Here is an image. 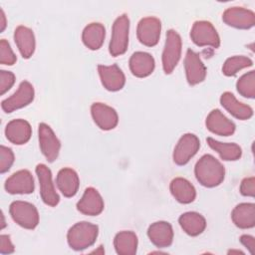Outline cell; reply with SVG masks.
Segmentation results:
<instances>
[{
  "label": "cell",
  "mask_w": 255,
  "mask_h": 255,
  "mask_svg": "<svg viewBox=\"0 0 255 255\" xmlns=\"http://www.w3.org/2000/svg\"><path fill=\"white\" fill-rule=\"evenodd\" d=\"M194 173L201 185L205 187H215L224 180L225 168L213 155L204 154L196 162Z\"/></svg>",
  "instance_id": "obj_1"
},
{
  "label": "cell",
  "mask_w": 255,
  "mask_h": 255,
  "mask_svg": "<svg viewBox=\"0 0 255 255\" xmlns=\"http://www.w3.org/2000/svg\"><path fill=\"white\" fill-rule=\"evenodd\" d=\"M98 234L99 227L96 224L87 221L78 222L67 233L68 244L74 250H84L96 242Z\"/></svg>",
  "instance_id": "obj_2"
},
{
  "label": "cell",
  "mask_w": 255,
  "mask_h": 255,
  "mask_svg": "<svg viewBox=\"0 0 255 255\" xmlns=\"http://www.w3.org/2000/svg\"><path fill=\"white\" fill-rule=\"evenodd\" d=\"M128 31L129 19L128 15L123 14L119 16L113 24L112 37L109 46V51L112 56L117 57L126 53L128 45Z\"/></svg>",
  "instance_id": "obj_3"
},
{
  "label": "cell",
  "mask_w": 255,
  "mask_h": 255,
  "mask_svg": "<svg viewBox=\"0 0 255 255\" xmlns=\"http://www.w3.org/2000/svg\"><path fill=\"white\" fill-rule=\"evenodd\" d=\"M9 212L12 219L23 228L34 229L39 223V212L32 203L21 200L13 201Z\"/></svg>",
  "instance_id": "obj_4"
},
{
  "label": "cell",
  "mask_w": 255,
  "mask_h": 255,
  "mask_svg": "<svg viewBox=\"0 0 255 255\" xmlns=\"http://www.w3.org/2000/svg\"><path fill=\"white\" fill-rule=\"evenodd\" d=\"M181 38L174 30H168L166 33L165 45L162 52V68L165 74H170L178 64L181 56Z\"/></svg>",
  "instance_id": "obj_5"
},
{
  "label": "cell",
  "mask_w": 255,
  "mask_h": 255,
  "mask_svg": "<svg viewBox=\"0 0 255 255\" xmlns=\"http://www.w3.org/2000/svg\"><path fill=\"white\" fill-rule=\"evenodd\" d=\"M190 37L193 43L199 47L210 46L218 48L220 45L219 35L213 25L208 21L194 22L190 31Z\"/></svg>",
  "instance_id": "obj_6"
},
{
  "label": "cell",
  "mask_w": 255,
  "mask_h": 255,
  "mask_svg": "<svg viewBox=\"0 0 255 255\" xmlns=\"http://www.w3.org/2000/svg\"><path fill=\"white\" fill-rule=\"evenodd\" d=\"M34 88L28 81H23L18 90L1 103V108L5 113H12L15 110L28 106L34 100Z\"/></svg>",
  "instance_id": "obj_7"
},
{
  "label": "cell",
  "mask_w": 255,
  "mask_h": 255,
  "mask_svg": "<svg viewBox=\"0 0 255 255\" xmlns=\"http://www.w3.org/2000/svg\"><path fill=\"white\" fill-rule=\"evenodd\" d=\"M38 135H39V144L41 151L43 155L46 157V159L50 162H53L57 159L60 148H61V142L54 133L53 129L46 124L41 123L39 125L38 129Z\"/></svg>",
  "instance_id": "obj_8"
},
{
  "label": "cell",
  "mask_w": 255,
  "mask_h": 255,
  "mask_svg": "<svg viewBox=\"0 0 255 255\" xmlns=\"http://www.w3.org/2000/svg\"><path fill=\"white\" fill-rule=\"evenodd\" d=\"M200 147L199 138L193 133L183 134L173 150V161L178 165L186 164Z\"/></svg>",
  "instance_id": "obj_9"
},
{
  "label": "cell",
  "mask_w": 255,
  "mask_h": 255,
  "mask_svg": "<svg viewBox=\"0 0 255 255\" xmlns=\"http://www.w3.org/2000/svg\"><path fill=\"white\" fill-rule=\"evenodd\" d=\"M36 174L40 183V195L42 200L49 206H56L60 201V197L56 192L51 170L45 164L40 163L36 166Z\"/></svg>",
  "instance_id": "obj_10"
},
{
  "label": "cell",
  "mask_w": 255,
  "mask_h": 255,
  "mask_svg": "<svg viewBox=\"0 0 255 255\" xmlns=\"http://www.w3.org/2000/svg\"><path fill=\"white\" fill-rule=\"evenodd\" d=\"M161 31V22L155 17L142 18L136 29L138 41L147 47H153L158 43Z\"/></svg>",
  "instance_id": "obj_11"
},
{
  "label": "cell",
  "mask_w": 255,
  "mask_h": 255,
  "mask_svg": "<svg viewBox=\"0 0 255 255\" xmlns=\"http://www.w3.org/2000/svg\"><path fill=\"white\" fill-rule=\"evenodd\" d=\"M6 191L11 194H29L34 191L35 184L32 173L27 169L14 172L5 181Z\"/></svg>",
  "instance_id": "obj_12"
},
{
  "label": "cell",
  "mask_w": 255,
  "mask_h": 255,
  "mask_svg": "<svg viewBox=\"0 0 255 255\" xmlns=\"http://www.w3.org/2000/svg\"><path fill=\"white\" fill-rule=\"evenodd\" d=\"M222 20L226 25L237 29H250L255 25V14L243 7H230L224 11Z\"/></svg>",
  "instance_id": "obj_13"
},
{
  "label": "cell",
  "mask_w": 255,
  "mask_h": 255,
  "mask_svg": "<svg viewBox=\"0 0 255 255\" xmlns=\"http://www.w3.org/2000/svg\"><path fill=\"white\" fill-rule=\"evenodd\" d=\"M91 114L95 124L104 130H110L117 127L119 117L115 109L103 104L94 103L91 107Z\"/></svg>",
  "instance_id": "obj_14"
},
{
  "label": "cell",
  "mask_w": 255,
  "mask_h": 255,
  "mask_svg": "<svg viewBox=\"0 0 255 255\" xmlns=\"http://www.w3.org/2000/svg\"><path fill=\"white\" fill-rule=\"evenodd\" d=\"M184 69L186 80L189 85H197L204 81L206 77V68L198 54L188 49L184 58Z\"/></svg>",
  "instance_id": "obj_15"
},
{
  "label": "cell",
  "mask_w": 255,
  "mask_h": 255,
  "mask_svg": "<svg viewBox=\"0 0 255 255\" xmlns=\"http://www.w3.org/2000/svg\"><path fill=\"white\" fill-rule=\"evenodd\" d=\"M98 72L103 86L111 92H116L124 88L126 77L123 71L117 66H98Z\"/></svg>",
  "instance_id": "obj_16"
},
{
  "label": "cell",
  "mask_w": 255,
  "mask_h": 255,
  "mask_svg": "<svg viewBox=\"0 0 255 255\" xmlns=\"http://www.w3.org/2000/svg\"><path fill=\"white\" fill-rule=\"evenodd\" d=\"M77 209L83 214L96 216L104 210V200L96 188L88 187L78 201Z\"/></svg>",
  "instance_id": "obj_17"
},
{
  "label": "cell",
  "mask_w": 255,
  "mask_h": 255,
  "mask_svg": "<svg viewBox=\"0 0 255 255\" xmlns=\"http://www.w3.org/2000/svg\"><path fill=\"white\" fill-rule=\"evenodd\" d=\"M147 236L150 242L156 247H168L173 240L172 226L166 221H156L148 227Z\"/></svg>",
  "instance_id": "obj_18"
},
{
  "label": "cell",
  "mask_w": 255,
  "mask_h": 255,
  "mask_svg": "<svg viewBox=\"0 0 255 255\" xmlns=\"http://www.w3.org/2000/svg\"><path fill=\"white\" fill-rule=\"evenodd\" d=\"M5 135L7 139L14 144H24L30 139L32 128L30 124L25 120H13L6 125Z\"/></svg>",
  "instance_id": "obj_19"
},
{
  "label": "cell",
  "mask_w": 255,
  "mask_h": 255,
  "mask_svg": "<svg viewBox=\"0 0 255 255\" xmlns=\"http://www.w3.org/2000/svg\"><path fill=\"white\" fill-rule=\"evenodd\" d=\"M205 125L208 130L218 135H231L235 131V125L219 110H213L206 118Z\"/></svg>",
  "instance_id": "obj_20"
},
{
  "label": "cell",
  "mask_w": 255,
  "mask_h": 255,
  "mask_svg": "<svg viewBox=\"0 0 255 255\" xmlns=\"http://www.w3.org/2000/svg\"><path fill=\"white\" fill-rule=\"evenodd\" d=\"M155 67L153 57L146 52H135L129 58V69L133 76L144 78L149 76Z\"/></svg>",
  "instance_id": "obj_21"
},
{
  "label": "cell",
  "mask_w": 255,
  "mask_h": 255,
  "mask_svg": "<svg viewBox=\"0 0 255 255\" xmlns=\"http://www.w3.org/2000/svg\"><path fill=\"white\" fill-rule=\"evenodd\" d=\"M220 104L229 114L238 120H248L253 116L252 108L237 101L234 95L230 92H225L221 95Z\"/></svg>",
  "instance_id": "obj_22"
},
{
  "label": "cell",
  "mask_w": 255,
  "mask_h": 255,
  "mask_svg": "<svg viewBox=\"0 0 255 255\" xmlns=\"http://www.w3.org/2000/svg\"><path fill=\"white\" fill-rule=\"evenodd\" d=\"M56 183L64 196L72 197L78 192L80 179L74 169L70 167H64L58 172Z\"/></svg>",
  "instance_id": "obj_23"
},
{
  "label": "cell",
  "mask_w": 255,
  "mask_h": 255,
  "mask_svg": "<svg viewBox=\"0 0 255 255\" xmlns=\"http://www.w3.org/2000/svg\"><path fill=\"white\" fill-rule=\"evenodd\" d=\"M14 40L21 56L30 58L35 51V36L33 31L25 26H18L14 31Z\"/></svg>",
  "instance_id": "obj_24"
},
{
  "label": "cell",
  "mask_w": 255,
  "mask_h": 255,
  "mask_svg": "<svg viewBox=\"0 0 255 255\" xmlns=\"http://www.w3.org/2000/svg\"><path fill=\"white\" fill-rule=\"evenodd\" d=\"M233 223L241 229H249L255 225V204L240 203L231 212Z\"/></svg>",
  "instance_id": "obj_25"
},
{
  "label": "cell",
  "mask_w": 255,
  "mask_h": 255,
  "mask_svg": "<svg viewBox=\"0 0 255 255\" xmlns=\"http://www.w3.org/2000/svg\"><path fill=\"white\" fill-rule=\"evenodd\" d=\"M169 189L173 197L180 203L187 204L192 202L196 197L194 186L185 178L176 177L171 180Z\"/></svg>",
  "instance_id": "obj_26"
},
{
  "label": "cell",
  "mask_w": 255,
  "mask_h": 255,
  "mask_svg": "<svg viewBox=\"0 0 255 255\" xmlns=\"http://www.w3.org/2000/svg\"><path fill=\"white\" fill-rule=\"evenodd\" d=\"M178 223L185 233L190 236L201 234L206 227L205 218L197 212H185L178 218Z\"/></svg>",
  "instance_id": "obj_27"
},
{
  "label": "cell",
  "mask_w": 255,
  "mask_h": 255,
  "mask_svg": "<svg viewBox=\"0 0 255 255\" xmlns=\"http://www.w3.org/2000/svg\"><path fill=\"white\" fill-rule=\"evenodd\" d=\"M106 36V29L101 23H91L85 27L82 33V40L86 47L91 50H98L102 47Z\"/></svg>",
  "instance_id": "obj_28"
},
{
  "label": "cell",
  "mask_w": 255,
  "mask_h": 255,
  "mask_svg": "<svg viewBox=\"0 0 255 255\" xmlns=\"http://www.w3.org/2000/svg\"><path fill=\"white\" fill-rule=\"evenodd\" d=\"M114 246L120 255H134L137 249V236L132 231H121L115 236Z\"/></svg>",
  "instance_id": "obj_29"
},
{
  "label": "cell",
  "mask_w": 255,
  "mask_h": 255,
  "mask_svg": "<svg viewBox=\"0 0 255 255\" xmlns=\"http://www.w3.org/2000/svg\"><path fill=\"white\" fill-rule=\"evenodd\" d=\"M208 145L215 150L223 160H237L241 157L242 149L234 142H221L212 137H207Z\"/></svg>",
  "instance_id": "obj_30"
},
{
  "label": "cell",
  "mask_w": 255,
  "mask_h": 255,
  "mask_svg": "<svg viewBox=\"0 0 255 255\" xmlns=\"http://www.w3.org/2000/svg\"><path fill=\"white\" fill-rule=\"evenodd\" d=\"M252 65V60L246 56H233L224 62L222 72L225 76L231 77L236 75L240 70L251 67Z\"/></svg>",
  "instance_id": "obj_31"
},
{
  "label": "cell",
  "mask_w": 255,
  "mask_h": 255,
  "mask_svg": "<svg viewBox=\"0 0 255 255\" xmlns=\"http://www.w3.org/2000/svg\"><path fill=\"white\" fill-rule=\"evenodd\" d=\"M236 89L242 97L253 99L255 97V72L250 71L241 76L236 83Z\"/></svg>",
  "instance_id": "obj_32"
},
{
  "label": "cell",
  "mask_w": 255,
  "mask_h": 255,
  "mask_svg": "<svg viewBox=\"0 0 255 255\" xmlns=\"http://www.w3.org/2000/svg\"><path fill=\"white\" fill-rule=\"evenodd\" d=\"M16 60L17 58L13 53L9 43L5 39H2L0 41V63L2 65L12 66L16 63Z\"/></svg>",
  "instance_id": "obj_33"
},
{
  "label": "cell",
  "mask_w": 255,
  "mask_h": 255,
  "mask_svg": "<svg viewBox=\"0 0 255 255\" xmlns=\"http://www.w3.org/2000/svg\"><path fill=\"white\" fill-rule=\"evenodd\" d=\"M14 162V153L11 148L0 146V172L4 173L10 169Z\"/></svg>",
  "instance_id": "obj_34"
},
{
  "label": "cell",
  "mask_w": 255,
  "mask_h": 255,
  "mask_svg": "<svg viewBox=\"0 0 255 255\" xmlns=\"http://www.w3.org/2000/svg\"><path fill=\"white\" fill-rule=\"evenodd\" d=\"M15 83V75L10 71H0V94L4 95Z\"/></svg>",
  "instance_id": "obj_35"
},
{
  "label": "cell",
  "mask_w": 255,
  "mask_h": 255,
  "mask_svg": "<svg viewBox=\"0 0 255 255\" xmlns=\"http://www.w3.org/2000/svg\"><path fill=\"white\" fill-rule=\"evenodd\" d=\"M240 192L244 196L253 197L255 195V178L253 176L246 177L241 181Z\"/></svg>",
  "instance_id": "obj_36"
},
{
  "label": "cell",
  "mask_w": 255,
  "mask_h": 255,
  "mask_svg": "<svg viewBox=\"0 0 255 255\" xmlns=\"http://www.w3.org/2000/svg\"><path fill=\"white\" fill-rule=\"evenodd\" d=\"M15 250L13 243L11 242L10 236L2 234L0 236V253L1 254H11Z\"/></svg>",
  "instance_id": "obj_37"
},
{
  "label": "cell",
  "mask_w": 255,
  "mask_h": 255,
  "mask_svg": "<svg viewBox=\"0 0 255 255\" xmlns=\"http://www.w3.org/2000/svg\"><path fill=\"white\" fill-rule=\"evenodd\" d=\"M240 242L249 250L251 254H254L255 252V239L251 235L244 234L240 237Z\"/></svg>",
  "instance_id": "obj_38"
},
{
  "label": "cell",
  "mask_w": 255,
  "mask_h": 255,
  "mask_svg": "<svg viewBox=\"0 0 255 255\" xmlns=\"http://www.w3.org/2000/svg\"><path fill=\"white\" fill-rule=\"evenodd\" d=\"M6 27V17L4 14V11L0 9V31L3 32Z\"/></svg>",
  "instance_id": "obj_39"
},
{
  "label": "cell",
  "mask_w": 255,
  "mask_h": 255,
  "mask_svg": "<svg viewBox=\"0 0 255 255\" xmlns=\"http://www.w3.org/2000/svg\"><path fill=\"white\" fill-rule=\"evenodd\" d=\"M1 217H2V226H1V228L3 229V228L5 227V220H4V214H3V212L1 213Z\"/></svg>",
  "instance_id": "obj_40"
},
{
  "label": "cell",
  "mask_w": 255,
  "mask_h": 255,
  "mask_svg": "<svg viewBox=\"0 0 255 255\" xmlns=\"http://www.w3.org/2000/svg\"><path fill=\"white\" fill-rule=\"evenodd\" d=\"M228 253H231V254H233V253H241V254H243V252L240 251V250H230Z\"/></svg>",
  "instance_id": "obj_41"
}]
</instances>
